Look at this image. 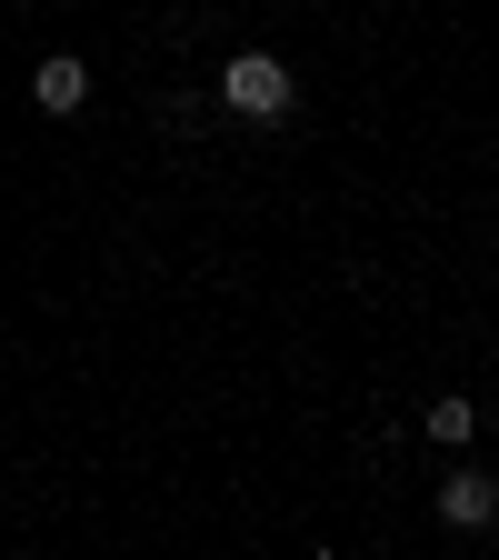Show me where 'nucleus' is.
<instances>
[{
    "instance_id": "obj_4",
    "label": "nucleus",
    "mask_w": 499,
    "mask_h": 560,
    "mask_svg": "<svg viewBox=\"0 0 499 560\" xmlns=\"http://www.w3.org/2000/svg\"><path fill=\"white\" fill-rule=\"evenodd\" d=\"M430 441H450V451L479 441V410H470V400H430Z\"/></svg>"
},
{
    "instance_id": "obj_3",
    "label": "nucleus",
    "mask_w": 499,
    "mask_h": 560,
    "mask_svg": "<svg viewBox=\"0 0 499 560\" xmlns=\"http://www.w3.org/2000/svg\"><path fill=\"white\" fill-rule=\"evenodd\" d=\"M31 101H40L50 120H70V110L91 101V70H81V60H40V81H31Z\"/></svg>"
},
{
    "instance_id": "obj_2",
    "label": "nucleus",
    "mask_w": 499,
    "mask_h": 560,
    "mask_svg": "<svg viewBox=\"0 0 499 560\" xmlns=\"http://www.w3.org/2000/svg\"><path fill=\"white\" fill-rule=\"evenodd\" d=\"M440 521H450V530H489V521H499V490H489L479 470L440 480Z\"/></svg>"
},
{
    "instance_id": "obj_1",
    "label": "nucleus",
    "mask_w": 499,
    "mask_h": 560,
    "mask_svg": "<svg viewBox=\"0 0 499 560\" xmlns=\"http://www.w3.org/2000/svg\"><path fill=\"white\" fill-rule=\"evenodd\" d=\"M221 101H230L240 120H280V110H290V70H280L270 50H240V60L221 70Z\"/></svg>"
}]
</instances>
